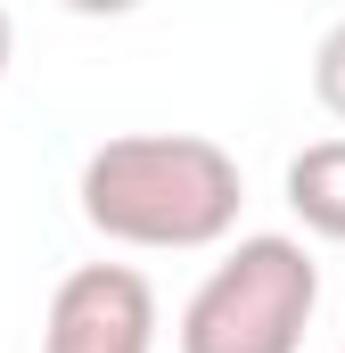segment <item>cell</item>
I'll use <instances>...</instances> for the list:
<instances>
[{
    "label": "cell",
    "instance_id": "6da1fadb",
    "mask_svg": "<svg viewBox=\"0 0 345 353\" xmlns=\"http://www.w3.org/2000/svg\"><path fill=\"white\" fill-rule=\"evenodd\" d=\"M75 197L99 239L148 247V255H189V247H222L239 230L247 181H239V157L206 132H124L83 157Z\"/></svg>",
    "mask_w": 345,
    "mask_h": 353
},
{
    "label": "cell",
    "instance_id": "5b68a950",
    "mask_svg": "<svg viewBox=\"0 0 345 353\" xmlns=\"http://www.w3.org/2000/svg\"><path fill=\"white\" fill-rule=\"evenodd\" d=\"M313 99L345 123V17L321 33V50H313Z\"/></svg>",
    "mask_w": 345,
    "mask_h": 353
},
{
    "label": "cell",
    "instance_id": "ba28073f",
    "mask_svg": "<svg viewBox=\"0 0 345 353\" xmlns=\"http://www.w3.org/2000/svg\"><path fill=\"white\" fill-rule=\"evenodd\" d=\"M337 353H345V345H337Z\"/></svg>",
    "mask_w": 345,
    "mask_h": 353
},
{
    "label": "cell",
    "instance_id": "277c9868",
    "mask_svg": "<svg viewBox=\"0 0 345 353\" xmlns=\"http://www.w3.org/2000/svg\"><path fill=\"white\" fill-rule=\"evenodd\" d=\"M288 214L313 239L345 247V140H313V148L288 157Z\"/></svg>",
    "mask_w": 345,
    "mask_h": 353
},
{
    "label": "cell",
    "instance_id": "8992f818",
    "mask_svg": "<svg viewBox=\"0 0 345 353\" xmlns=\"http://www.w3.org/2000/svg\"><path fill=\"white\" fill-rule=\"evenodd\" d=\"M66 8H75V17H132L140 0H66Z\"/></svg>",
    "mask_w": 345,
    "mask_h": 353
},
{
    "label": "cell",
    "instance_id": "7a4b0ae2",
    "mask_svg": "<svg viewBox=\"0 0 345 353\" xmlns=\"http://www.w3.org/2000/svg\"><path fill=\"white\" fill-rule=\"evenodd\" d=\"M313 304H321L313 247L288 230H255L181 304V353H304Z\"/></svg>",
    "mask_w": 345,
    "mask_h": 353
},
{
    "label": "cell",
    "instance_id": "3957f363",
    "mask_svg": "<svg viewBox=\"0 0 345 353\" xmlns=\"http://www.w3.org/2000/svg\"><path fill=\"white\" fill-rule=\"evenodd\" d=\"M41 353H157V288L132 263H83L58 279Z\"/></svg>",
    "mask_w": 345,
    "mask_h": 353
},
{
    "label": "cell",
    "instance_id": "52a82bcc",
    "mask_svg": "<svg viewBox=\"0 0 345 353\" xmlns=\"http://www.w3.org/2000/svg\"><path fill=\"white\" fill-rule=\"evenodd\" d=\"M8 50H17V25H8V8H0V74H8Z\"/></svg>",
    "mask_w": 345,
    "mask_h": 353
}]
</instances>
